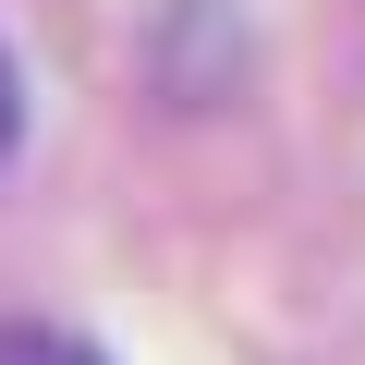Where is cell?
I'll return each instance as SVG.
<instances>
[{"mask_svg":"<svg viewBox=\"0 0 365 365\" xmlns=\"http://www.w3.org/2000/svg\"><path fill=\"white\" fill-rule=\"evenodd\" d=\"M0 365H98V353L61 341V329H0Z\"/></svg>","mask_w":365,"mask_h":365,"instance_id":"1","label":"cell"},{"mask_svg":"<svg viewBox=\"0 0 365 365\" xmlns=\"http://www.w3.org/2000/svg\"><path fill=\"white\" fill-rule=\"evenodd\" d=\"M13 134H25V86H13V61H0V158H13Z\"/></svg>","mask_w":365,"mask_h":365,"instance_id":"2","label":"cell"}]
</instances>
